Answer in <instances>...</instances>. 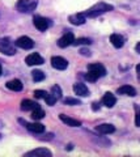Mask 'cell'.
<instances>
[{
    "instance_id": "obj_25",
    "label": "cell",
    "mask_w": 140,
    "mask_h": 157,
    "mask_svg": "<svg viewBox=\"0 0 140 157\" xmlns=\"http://www.w3.org/2000/svg\"><path fill=\"white\" fill-rule=\"evenodd\" d=\"M64 104H66V105H70V106H75V105H81V101L77 100V98L67 97L66 100H64Z\"/></svg>"
},
{
    "instance_id": "obj_9",
    "label": "cell",
    "mask_w": 140,
    "mask_h": 157,
    "mask_svg": "<svg viewBox=\"0 0 140 157\" xmlns=\"http://www.w3.org/2000/svg\"><path fill=\"white\" fill-rule=\"evenodd\" d=\"M25 156L26 157H51L52 153L46 148H38V149L28 152V153H25Z\"/></svg>"
},
{
    "instance_id": "obj_3",
    "label": "cell",
    "mask_w": 140,
    "mask_h": 157,
    "mask_svg": "<svg viewBox=\"0 0 140 157\" xmlns=\"http://www.w3.org/2000/svg\"><path fill=\"white\" fill-rule=\"evenodd\" d=\"M0 52L6 54V55L12 56L16 54V48H14V45L11 42L9 38H4L0 41Z\"/></svg>"
},
{
    "instance_id": "obj_15",
    "label": "cell",
    "mask_w": 140,
    "mask_h": 157,
    "mask_svg": "<svg viewBox=\"0 0 140 157\" xmlns=\"http://www.w3.org/2000/svg\"><path fill=\"white\" fill-rule=\"evenodd\" d=\"M88 70L89 71H93L94 73H97L100 77H102L106 75V68L101 64V63H93V64H89L88 66Z\"/></svg>"
},
{
    "instance_id": "obj_29",
    "label": "cell",
    "mask_w": 140,
    "mask_h": 157,
    "mask_svg": "<svg viewBox=\"0 0 140 157\" xmlns=\"http://www.w3.org/2000/svg\"><path fill=\"white\" fill-rule=\"evenodd\" d=\"M80 54H81V55H84V56H90V51L86 50V48H81Z\"/></svg>"
},
{
    "instance_id": "obj_11",
    "label": "cell",
    "mask_w": 140,
    "mask_h": 157,
    "mask_svg": "<svg viewBox=\"0 0 140 157\" xmlns=\"http://www.w3.org/2000/svg\"><path fill=\"white\" fill-rule=\"evenodd\" d=\"M96 131L101 135H109V134H113L115 131V127L110 123H102V124H98L96 127Z\"/></svg>"
},
{
    "instance_id": "obj_20",
    "label": "cell",
    "mask_w": 140,
    "mask_h": 157,
    "mask_svg": "<svg viewBox=\"0 0 140 157\" xmlns=\"http://www.w3.org/2000/svg\"><path fill=\"white\" fill-rule=\"evenodd\" d=\"M37 107H40V105L37 104V102L34 101H32V100H24L21 101V110L24 111H29V110H34L37 109Z\"/></svg>"
},
{
    "instance_id": "obj_23",
    "label": "cell",
    "mask_w": 140,
    "mask_h": 157,
    "mask_svg": "<svg viewBox=\"0 0 140 157\" xmlns=\"http://www.w3.org/2000/svg\"><path fill=\"white\" fill-rule=\"evenodd\" d=\"M32 73H33V80H34L36 82H40L42 80H45V73H43L42 71L36 70V71H33Z\"/></svg>"
},
{
    "instance_id": "obj_12",
    "label": "cell",
    "mask_w": 140,
    "mask_h": 157,
    "mask_svg": "<svg viewBox=\"0 0 140 157\" xmlns=\"http://www.w3.org/2000/svg\"><path fill=\"white\" fill-rule=\"evenodd\" d=\"M59 119L63 122L64 124L70 126V127H80L81 126V122L80 121L74 119V118H71V117H67L66 114H60L59 115Z\"/></svg>"
},
{
    "instance_id": "obj_2",
    "label": "cell",
    "mask_w": 140,
    "mask_h": 157,
    "mask_svg": "<svg viewBox=\"0 0 140 157\" xmlns=\"http://www.w3.org/2000/svg\"><path fill=\"white\" fill-rule=\"evenodd\" d=\"M37 0H18L17 2V9L21 13H30L37 8Z\"/></svg>"
},
{
    "instance_id": "obj_16",
    "label": "cell",
    "mask_w": 140,
    "mask_h": 157,
    "mask_svg": "<svg viewBox=\"0 0 140 157\" xmlns=\"http://www.w3.org/2000/svg\"><path fill=\"white\" fill-rule=\"evenodd\" d=\"M118 94H123V96H130V97H135L136 96V90H135L134 86H130V85H123L118 88L117 90Z\"/></svg>"
},
{
    "instance_id": "obj_6",
    "label": "cell",
    "mask_w": 140,
    "mask_h": 157,
    "mask_svg": "<svg viewBox=\"0 0 140 157\" xmlns=\"http://www.w3.org/2000/svg\"><path fill=\"white\" fill-rule=\"evenodd\" d=\"M51 66L54 67L55 70L63 71L68 67V60H66V59L62 58V56H52L51 58Z\"/></svg>"
},
{
    "instance_id": "obj_17",
    "label": "cell",
    "mask_w": 140,
    "mask_h": 157,
    "mask_svg": "<svg viewBox=\"0 0 140 157\" xmlns=\"http://www.w3.org/2000/svg\"><path fill=\"white\" fill-rule=\"evenodd\" d=\"M70 22L74 24V25H83L85 24L86 18H85V14L84 13H76V14H71L70 16Z\"/></svg>"
},
{
    "instance_id": "obj_30",
    "label": "cell",
    "mask_w": 140,
    "mask_h": 157,
    "mask_svg": "<svg viewBox=\"0 0 140 157\" xmlns=\"http://www.w3.org/2000/svg\"><path fill=\"white\" fill-rule=\"evenodd\" d=\"M135 110H136V118H135V124H136V127H139L140 123H139V111H138V106H135Z\"/></svg>"
},
{
    "instance_id": "obj_7",
    "label": "cell",
    "mask_w": 140,
    "mask_h": 157,
    "mask_svg": "<svg viewBox=\"0 0 140 157\" xmlns=\"http://www.w3.org/2000/svg\"><path fill=\"white\" fill-rule=\"evenodd\" d=\"M33 22H34V26L38 29V30H41V32L47 30L49 26H50L49 20L45 18V17H42V16H36L34 20H33Z\"/></svg>"
},
{
    "instance_id": "obj_34",
    "label": "cell",
    "mask_w": 140,
    "mask_h": 157,
    "mask_svg": "<svg viewBox=\"0 0 140 157\" xmlns=\"http://www.w3.org/2000/svg\"><path fill=\"white\" fill-rule=\"evenodd\" d=\"M0 76H2V66H0Z\"/></svg>"
},
{
    "instance_id": "obj_33",
    "label": "cell",
    "mask_w": 140,
    "mask_h": 157,
    "mask_svg": "<svg viewBox=\"0 0 140 157\" xmlns=\"http://www.w3.org/2000/svg\"><path fill=\"white\" fill-rule=\"evenodd\" d=\"M139 50H140V43H138V45H136V52H139Z\"/></svg>"
},
{
    "instance_id": "obj_1",
    "label": "cell",
    "mask_w": 140,
    "mask_h": 157,
    "mask_svg": "<svg viewBox=\"0 0 140 157\" xmlns=\"http://www.w3.org/2000/svg\"><path fill=\"white\" fill-rule=\"evenodd\" d=\"M113 6H110V4H106V3H98L93 6L92 8H89L88 11L85 12V16L88 17H97V16H101V14H104L106 12H110L113 11Z\"/></svg>"
},
{
    "instance_id": "obj_18",
    "label": "cell",
    "mask_w": 140,
    "mask_h": 157,
    "mask_svg": "<svg viewBox=\"0 0 140 157\" xmlns=\"http://www.w3.org/2000/svg\"><path fill=\"white\" fill-rule=\"evenodd\" d=\"M6 85H7L8 89H11V90H13V92H20V90H22V88H24L22 82L18 80V78H13V80L8 81Z\"/></svg>"
},
{
    "instance_id": "obj_27",
    "label": "cell",
    "mask_w": 140,
    "mask_h": 157,
    "mask_svg": "<svg viewBox=\"0 0 140 157\" xmlns=\"http://www.w3.org/2000/svg\"><path fill=\"white\" fill-rule=\"evenodd\" d=\"M46 96H47V92H45V90H41V89L34 90V97L36 98H43V100H45Z\"/></svg>"
},
{
    "instance_id": "obj_22",
    "label": "cell",
    "mask_w": 140,
    "mask_h": 157,
    "mask_svg": "<svg viewBox=\"0 0 140 157\" xmlns=\"http://www.w3.org/2000/svg\"><path fill=\"white\" fill-rule=\"evenodd\" d=\"M50 94L54 97L56 101L60 100V98H62V89H60V86L59 85H54L51 88V93H50Z\"/></svg>"
},
{
    "instance_id": "obj_5",
    "label": "cell",
    "mask_w": 140,
    "mask_h": 157,
    "mask_svg": "<svg viewBox=\"0 0 140 157\" xmlns=\"http://www.w3.org/2000/svg\"><path fill=\"white\" fill-rule=\"evenodd\" d=\"M16 46L20 47V48H24V50H30V48L34 47V42H33L32 38H29L26 36H22L20 38H17Z\"/></svg>"
},
{
    "instance_id": "obj_8",
    "label": "cell",
    "mask_w": 140,
    "mask_h": 157,
    "mask_svg": "<svg viewBox=\"0 0 140 157\" xmlns=\"http://www.w3.org/2000/svg\"><path fill=\"white\" fill-rule=\"evenodd\" d=\"M43 62H45L43 58L37 52L30 54V55H28L25 59V63L28 66H41V64H43Z\"/></svg>"
},
{
    "instance_id": "obj_19",
    "label": "cell",
    "mask_w": 140,
    "mask_h": 157,
    "mask_svg": "<svg viewBox=\"0 0 140 157\" xmlns=\"http://www.w3.org/2000/svg\"><path fill=\"white\" fill-rule=\"evenodd\" d=\"M110 42L113 43L114 47L120 48L124 45V38L120 36V34H112V36H110Z\"/></svg>"
},
{
    "instance_id": "obj_31",
    "label": "cell",
    "mask_w": 140,
    "mask_h": 157,
    "mask_svg": "<svg viewBox=\"0 0 140 157\" xmlns=\"http://www.w3.org/2000/svg\"><path fill=\"white\" fill-rule=\"evenodd\" d=\"M92 109H93L94 111L100 110V104H98V102H93V104H92Z\"/></svg>"
},
{
    "instance_id": "obj_10",
    "label": "cell",
    "mask_w": 140,
    "mask_h": 157,
    "mask_svg": "<svg viewBox=\"0 0 140 157\" xmlns=\"http://www.w3.org/2000/svg\"><path fill=\"white\" fill-rule=\"evenodd\" d=\"M74 39H75L74 33L68 32V33H66L64 36L59 39V41H58V46L62 47V48H64V47H67V46H71L72 42H74Z\"/></svg>"
},
{
    "instance_id": "obj_26",
    "label": "cell",
    "mask_w": 140,
    "mask_h": 157,
    "mask_svg": "<svg viewBox=\"0 0 140 157\" xmlns=\"http://www.w3.org/2000/svg\"><path fill=\"white\" fill-rule=\"evenodd\" d=\"M98 77H100V76L97 75V73H94L93 71H89V70H88V73L85 75V78H86L88 81H90V82L97 81V78H98Z\"/></svg>"
},
{
    "instance_id": "obj_24",
    "label": "cell",
    "mask_w": 140,
    "mask_h": 157,
    "mask_svg": "<svg viewBox=\"0 0 140 157\" xmlns=\"http://www.w3.org/2000/svg\"><path fill=\"white\" fill-rule=\"evenodd\" d=\"M90 43H92V41L89 38H77V39H74L72 45L80 46V45H90Z\"/></svg>"
},
{
    "instance_id": "obj_21",
    "label": "cell",
    "mask_w": 140,
    "mask_h": 157,
    "mask_svg": "<svg viewBox=\"0 0 140 157\" xmlns=\"http://www.w3.org/2000/svg\"><path fill=\"white\" fill-rule=\"evenodd\" d=\"M45 111H43L41 107H37V109H34V110H32V118L34 121H40V119H43L45 118Z\"/></svg>"
},
{
    "instance_id": "obj_4",
    "label": "cell",
    "mask_w": 140,
    "mask_h": 157,
    "mask_svg": "<svg viewBox=\"0 0 140 157\" xmlns=\"http://www.w3.org/2000/svg\"><path fill=\"white\" fill-rule=\"evenodd\" d=\"M21 124H24V127H26V128L30 131V132H34V134H42L43 131H45V126L42 123H38V122H33V123H28L24 119H18Z\"/></svg>"
},
{
    "instance_id": "obj_32",
    "label": "cell",
    "mask_w": 140,
    "mask_h": 157,
    "mask_svg": "<svg viewBox=\"0 0 140 157\" xmlns=\"http://www.w3.org/2000/svg\"><path fill=\"white\" fill-rule=\"evenodd\" d=\"M72 147H74V145H72V144H68V145H67V147H66V149H68V151H71V149H72Z\"/></svg>"
},
{
    "instance_id": "obj_14",
    "label": "cell",
    "mask_w": 140,
    "mask_h": 157,
    "mask_svg": "<svg viewBox=\"0 0 140 157\" xmlns=\"http://www.w3.org/2000/svg\"><path fill=\"white\" fill-rule=\"evenodd\" d=\"M102 104L106 106V107H113L115 104H117V98H115V96L113 94V93H105L104 97H102Z\"/></svg>"
},
{
    "instance_id": "obj_35",
    "label": "cell",
    "mask_w": 140,
    "mask_h": 157,
    "mask_svg": "<svg viewBox=\"0 0 140 157\" xmlns=\"http://www.w3.org/2000/svg\"><path fill=\"white\" fill-rule=\"evenodd\" d=\"M0 136H2V135H0Z\"/></svg>"
},
{
    "instance_id": "obj_13",
    "label": "cell",
    "mask_w": 140,
    "mask_h": 157,
    "mask_svg": "<svg viewBox=\"0 0 140 157\" xmlns=\"http://www.w3.org/2000/svg\"><path fill=\"white\" fill-rule=\"evenodd\" d=\"M74 92H75V94L80 96V97L89 96V89L84 84H81V82H76V84L74 85Z\"/></svg>"
},
{
    "instance_id": "obj_28",
    "label": "cell",
    "mask_w": 140,
    "mask_h": 157,
    "mask_svg": "<svg viewBox=\"0 0 140 157\" xmlns=\"http://www.w3.org/2000/svg\"><path fill=\"white\" fill-rule=\"evenodd\" d=\"M45 101H46V104H47V105H50V106L55 105V102H56V100H55V98L52 97L51 94H49V93H47V96L45 97Z\"/></svg>"
}]
</instances>
